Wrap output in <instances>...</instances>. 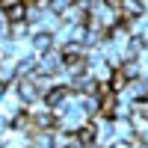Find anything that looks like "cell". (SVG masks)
Here are the masks:
<instances>
[{
	"label": "cell",
	"instance_id": "6",
	"mask_svg": "<svg viewBox=\"0 0 148 148\" xmlns=\"http://www.w3.org/2000/svg\"><path fill=\"white\" fill-rule=\"evenodd\" d=\"M142 95H148V89H145V77H130L127 86H125V92H121L119 98L133 101V98H142Z\"/></svg>",
	"mask_w": 148,
	"mask_h": 148
},
{
	"label": "cell",
	"instance_id": "10",
	"mask_svg": "<svg viewBox=\"0 0 148 148\" xmlns=\"http://www.w3.org/2000/svg\"><path fill=\"white\" fill-rule=\"evenodd\" d=\"M130 116H142V119H148V95L133 98V101H130Z\"/></svg>",
	"mask_w": 148,
	"mask_h": 148
},
{
	"label": "cell",
	"instance_id": "8",
	"mask_svg": "<svg viewBox=\"0 0 148 148\" xmlns=\"http://www.w3.org/2000/svg\"><path fill=\"white\" fill-rule=\"evenodd\" d=\"M98 98H101V116H104V119H113V116H116V107H119V101H121L119 92L110 89V92L98 95Z\"/></svg>",
	"mask_w": 148,
	"mask_h": 148
},
{
	"label": "cell",
	"instance_id": "13",
	"mask_svg": "<svg viewBox=\"0 0 148 148\" xmlns=\"http://www.w3.org/2000/svg\"><path fill=\"white\" fill-rule=\"evenodd\" d=\"M3 89H6V86H3V83H0V98H3Z\"/></svg>",
	"mask_w": 148,
	"mask_h": 148
},
{
	"label": "cell",
	"instance_id": "9",
	"mask_svg": "<svg viewBox=\"0 0 148 148\" xmlns=\"http://www.w3.org/2000/svg\"><path fill=\"white\" fill-rule=\"evenodd\" d=\"M30 18V9H27V3H18V6H12V9H6V21L12 24V21H27Z\"/></svg>",
	"mask_w": 148,
	"mask_h": 148
},
{
	"label": "cell",
	"instance_id": "4",
	"mask_svg": "<svg viewBox=\"0 0 148 148\" xmlns=\"http://www.w3.org/2000/svg\"><path fill=\"white\" fill-rule=\"evenodd\" d=\"M30 45H33V53H47V51H51V47L56 45L53 42V33H45V30H39V33H33L30 36Z\"/></svg>",
	"mask_w": 148,
	"mask_h": 148
},
{
	"label": "cell",
	"instance_id": "7",
	"mask_svg": "<svg viewBox=\"0 0 148 148\" xmlns=\"http://www.w3.org/2000/svg\"><path fill=\"white\" fill-rule=\"evenodd\" d=\"M119 9L125 18H142L148 15V6L142 3V0H119Z\"/></svg>",
	"mask_w": 148,
	"mask_h": 148
},
{
	"label": "cell",
	"instance_id": "3",
	"mask_svg": "<svg viewBox=\"0 0 148 148\" xmlns=\"http://www.w3.org/2000/svg\"><path fill=\"white\" fill-rule=\"evenodd\" d=\"M74 142H77V133H74V130H65V127L51 130V139H47L51 148H74Z\"/></svg>",
	"mask_w": 148,
	"mask_h": 148
},
{
	"label": "cell",
	"instance_id": "2",
	"mask_svg": "<svg viewBox=\"0 0 148 148\" xmlns=\"http://www.w3.org/2000/svg\"><path fill=\"white\" fill-rule=\"evenodd\" d=\"M15 80H18V56H15V53L0 56V83H3V86H12Z\"/></svg>",
	"mask_w": 148,
	"mask_h": 148
},
{
	"label": "cell",
	"instance_id": "1",
	"mask_svg": "<svg viewBox=\"0 0 148 148\" xmlns=\"http://www.w3.org/2000/svg\"><path fill=\"white\" fill-rule=\"evenodd\" d=\"M62 68H65V56H62L59 47H51L47 53L39 56V71L42 74H59Z\"/></svg>",
	"mask_w": 148,
	"mask_h": 148
},
{
	"label": "cell",
	"instance_id": "5",
	"mask_svg": "<svg viewBox=\"0 0 148 148\" xmlns=\"http://www.w3.org/2000/svg\"><path fill=\"white\" fill-rule=\"evenodd\" d=\"M15 86H18V92H21V98H24L27 104H33V101H39V98H42L39 86H36L30 77H18V80H15Z\"/></svg>",
	"mask_w": 148,
	"mask_h": 148
},
{
	"label": "cell",
	"instance_id": "11",
	"mask_svg": "<svg viewBox=\"0 0 148 148\" xmlns=\"http://www.w3.org/2000/svg\"><path fill=\"white\" fill-rule=\"evenodd\" d=\"M71 3H74V0H51V9L56 12V15H62V12H65Z\"/></svg>",
	"mask_w": 148,
	"mask_h": 148
},
{
	"label": "cell",
	"instance_id": "12",
	"mask_svg": "<svg viewBox=\"0 0 148 148\" xmlns=\"http://www.w3.org/2000/svg\"><path fill=\"white\" fill-rule=\"evenodd\" d=\"M18 3H27V0H0V9H12V6H18Z\"/></svg>",
	"mask_w": 148,
	"mask_h": 148
}]
</instances>
